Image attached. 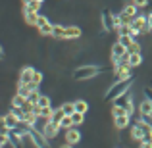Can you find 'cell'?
Segmentation results:
<instances>
[{
  "instance_id": "6da1fadb",
  "label": "cell",
  "mask_w": 152,
  "mask_h": 148,
  "mask_svg": "<svg viewBox=\"0 0 152 148\" xmlns=\"http://www.w3.org/2000/svg\"><path fill=\"white\" fill-rule=\"evenodd\" d=\"M131 85H133V81L131 79H123V81H115L112 87H108L106 90V100H115L118 96H121V94L129 93Z\"/></svg>"
},
{
  "instance_id": "7a4b0ae2",
  "label": "cell",
  "mask_w": 152,
  "mask_h": 148,
  "mask_svg": "<svg viewBox=\"0 0 152 148\" xmlns=\"http://www.w3.org/2000/svg\"><path fill=\"white\" fill-rule=\"evenodd\" d=\"M98 73H100V67L98 66H79L71 73V77H73V81H91Z\"/></svg>"
},
{
  "instance_id": "3957f363",
  "label": "cell",
  "mask_w": 152,
  "mask_h": 148,
  "mask_svg": "<svg viewBox=\"0 0 152 148\" xmlns=\"http://www.w3.org/2000/svg\"><path fill=\"white\" fill-rule=\"evenodd\" d=\"M25 137H27V139H31V142H33V144L37 146V148H50L48 139H46L45 135H42L41 131L37 129V127H29V129L25 127Z\"/></svg>"
},
{
  "instance_id": "277c9868",
  "label": "cell",
  "mask_w": 152,
  "mask_h": 148,
  "mask_svg": "<svg viewBox=\"0 0 152 148\" xmlns=\"http://www.w3.org/2000/svg\"><path fill=\"white\" fill-rule=\"evenodd\" d=\"M19 125H21V119H19L18 112H14V110L10 108V112H6V114L2 115V129H6V131H15Z\"/></svg>"
},
{
  "instance_id": "5b68a950",
  "label": "cell",
  "mask_w": 152,
  "mask_h": 148,
  "mask_svg": "<svg viewBox=\"0 0 152 148\" xmlns=\"http://www.w3.org/2000/svg\"><path fill=\"white\" fill-rule=\"evenodd\" d=\"M102 27L106 31H118V27H119V14H112V12L104 10L102 12Z\"/></svg>"
},
{
  "instance_id": "8992f818",
  "label": "cell",
  "mask_w": 152,
  "mask_h": 148,
  "mask_svg": "<svg viewBox=\"0 0 152 148\" xmlns=\"http://www.w3.org/2000/svg\"><path fill=\"white\" fill-rule=\"evenodd\" d=\"M35 67L33 66H25L21 67V71H19V77H18V85H31L33 83V77H35Z\"/></svg>"
},
{
  "instance_id": "52a82bcc",
  "label": "cell",
  "mask_w": 152,
  "mask_h": 148,
  "mask_svg": "<svg viewBox=\"0 0 152 148\" xmlns=\"http://www.w3.org/2000/svg\"><path fill=\"white\" fill-rule=\"evenodd\" d=\"M19 119H21V125L23 127H37L39 123V115L35 114V112H27V110H21L19 112Z\"/></svg>"
},
{
  "instance_id": "ba28073f",
  "label": "cell",
  "mask_w": 152,
  "mask_h": 148,
  "mask_svg": "<svg viewBox=\"0 0 152 148\" xmlns=\"http://www.w3.org/2000/svg\"><path fill=\"white\" fill-rule=\"evenodd\" d=\"M60 131H62V127H60L58 123H54V121H48V123H46V125L41 129V133L45 135V137L48 139V141H54V139L60 135Z\"/></svg>"
},
{
  "instance_id": "9c48e42d",
  "label": "cell",
  "mask_w": 152,
  "mask_h": 148,
  "mask_svg": "<svg viewBox=\"0 0 152 148\" xmlns=\"http://www.w3.org/2000/svg\"><path fill=\"white\" fill-rule=\"evenodd\" d=\"M114 69H115V79H118V81H123V79H131V69H133V67L127 63V60H123V62L119 63V66H115Z\"/></svg>"
},
{
  "instance_id": "30bf717a",
  "label": "cell",
  "mask_w": 152,
  "mask_h": 148,
  "mask_svg": "<svg viewBox=\"0 0 152 148\" xmlns=\"http://www.w3.org/2000/svg\"><path fill=\"white\" fill-rule=\"evenodd\" d=\"M64 142H67V144H79L81 142V133H79L77 127H71V129H67L66 133H64Z\"/></svg>"
},
{
  "instance_id": "8fae6325",
  "label": "cell",
  "mask_w": 152,
  "mask_h": 148,
  "mask_svg": "<svg viewBox=\"0 0 152 148\" xmlns=\"http://www.w3.org/2000/svg\"><path fill=\"white\" fill-rule=\"evenodd\" d=\"M131 27L142 35V31L148 27V17H146V15H142V14H139L137 17H133V23H131Z\"/></svg>"
},
{
  "instance_id": "7c38bea8",
  "label": "cell",
  "mask_w": 152,
  "mask_h": 148,
  "mask_svg": "<svg viewBox=\"0 0 152 148\" xmlns=\"http://www.w3.org/2000/svg\"><path fill=\"white\" fill-rule=\"evenodd\" d=\"M139 10H141V8L135 6V4L129 0L127 4H123V8H121V12H119V14L127 15V17H137V15H139Z\"/></svg>"
},
{
  "instance_id": "4fadbf2b",
  "label": "cell",
  "mask_w": 152,
  "mask_h": 148,
  "mask_svg": "<svg viewBox=\"0 0 152 148\" xmlns=\"http://www.w3.org/2000/svg\"><path fill=\"white\" fill-rule=\"evenodd\" d=\"M129 123H131V115L129 114H123V115L114 117V127L115 129H125V127H129Z\"/></svg>"
},
{
  "instance_id": "5bb4252c",
  "label": "cell",
  "mask_w": 152,
  "mask_h": 148,
  "mask_svg": "<svg viewBox=\"0 0 152 148\" xmlns=\"http://www.w3.org/2000/svg\"><path fill=\"white\" fill-rule=\"evenodd\" d=\"M139 115H152V100L145 98L139 104Z\"/></svg>"
},
{
  "instance_id": "9a60e30c",
  "label": "cell",
  "mask_w": 152,
  "mask_h": 148,
  "mask_svg": "<svg viewBox=\"0 0 152 148\" xmlns=\"http://www.w3.org/2000/svg\"><path fill=\"white\" fill-rule=\"evenodd\" d=\"M127 63H129L131 67L142 66V56H141V52H129V56H127Z\"/></svg>"
},
{
  "instance_id": "2e32d148",
  "label": "cell",
  "mask_w": 152,
  "mask_h": 148,
  "mask_svg": "<svg viewBox=\"0 0 152 148\" xmlns=\"http://www.w3.org/2000/svg\"><path fill=\"white\" fill-rule=\"evenodd\" d=\"M23 12V19H25V23L27 25H37V21H39V12H27V10H21Z\"/></svg>"
},
{
  "instance_id": "e0dca14e",
  "label": "cell",
  "mask_w": 152,
  "mask_h": 148,
  "mask_svg": "<svg viewBox=\"0 0 152 148\" xmlns=\"http://www.w3.org/2000/svg\"><path fill=\"white\" fill-rule=\"evenodd\" d=\"M25 102H27V98H23L21 94H18L15 93L14 96H12V108H14V110H23V106H25Z\"/></svg>"
},
{
  "instance_id": "ac0fdd59",
  "label": "cell",
  "mask_w": 152,
  "mask_h": 148,
  "mask_svg": "<svg viewBox=\"0 0 152 148\" xmlns=\"http://www.w3.org/2000/svg\"><path fill=\"white\" fill-rule=\"evenodd\" d=\"M37 31H39V35H42V37H52V33H54V23L46 21L45 25L37 27Z\"/></svg>"
},
{
  "instance_id": "d6986e66",
  "label": "cell",
  "mask_w": 152,
  "mask_h": 148,
  "mask_svg": "<svg viewBox=\"0 0 152 148\" xmlns=\"http://www.w3.org/2000/svg\"><path fill=\"white\" fill-rule=\"evenodd\" d=\"M118 41H119V42H121V44H123V46H125V48H129V46H131V44H133V42H135V41H137V39H135V37H133V35H118Z\"/></svg>"
},
{
  "instance_id": "ffe728a7",
  "label": "cell",
  "mask_w": 152,
  "mask_h": 148,
  "mask_svg": "<svg viewBox=\"0 0 152 148\" xmlns=\"http://www.w3.org/2000/svg\"><path fill=\"white\" fill-rule=\"evenodd\" d=\"M75 110L81 112V114H87L89 112V102L87 100H75Z\"/></svg>"
},
{
  "instance_id": "44dd1931",
  "label": "cell",
  "mask_w": 152,
  "mask_h": 148,
  "mask_svg": "<svg viewBox=\"0 0 152 148\" xmlns=\"http://www.w3.org/2000/svg\"><path fill=\"white\" fill-rule=\"evenodd\" d=\"M60 127H62L64 131H67V129H71V127H75L73 117H71V115H66V117L62 119V123H60Z\"/></svg>"
},
{
  "instance_id": "7402d4cb",
  "label": "cell",
  "mask_w": 152,
  "mask_h": 148,
  "mask_svg": "<svg viewBox=\"0 0 152 148\" xmlns=\"http://www.w3.org/2000/svg\"><path fill=\"white\" fill-rule=\"evenodd\" d=\"M37 106H39V108H48V106H52L50 96H48V94H41V98H39Z\"/></svg>"
},
{
  "instance_id": "603a6c76",
  "label": "cell",
  "mask_w": 152,
  "mask_h": 148,
  "mask_svg": "<svg viewBox=\"0 0 152 148\" xmlns=\"http://www.w3.org/2000/svg\"><path fill=\"white\" fill-rule=\"evenodd\" d=\"M62 110L66 112V115H71V114H75V102H64L62 104Z\"/></svg>"
},
{
  "instance_id": "cb8c5ba5",
  "label": "cell",
  "mask_w": 152,
  "mask_h": 148,
  "mask_svg": "<svg viewBox=\"0 0 152 148\" xmlns=\"http://www.w3.org/2000/svg\"><path fill=\"white\" fill-rule=\"evenodd\" d=\"M71 117H73V123H75V127L83 125V121H85V114H81V112H75V114H71Z\"/></svg>"
},
{
  "instance_id": "d4e9b609",
  "label": "cell",
  "mask_w": 152,
  "mask_h": 148,
  "mask_svg": "<svg viewBox=\"0 0 152 148\" xmlns=\"http://www.w3.org/2000/svg\"><path fill=\"white\" fill-rule=\"evenodd\" d=\"M123 114H129V112L121 106H114V104H112V117H118V115H123Z\"/></svg>"
},
{
  "instance_id": "484cf974",
  "label": "cell",
  "mask_w": 152,
  "mask_h": 148,
  "mask_svg": "<svg viewBox=\"0 0 152 148\" xmlns=\"http://www.w3.org/2000/svg\"><path fill=\"white\" fill-rule=\"evenodd\" d=\"M21 10H27V12H39L41 10V2H31V4H27V6H21Z\"/></svg>"
},
{
  "instance_id": "4316f807",
  "label": "cell",
  "mask_w": 152,
  "mask_h": 148,
  "mask_svg": "<svg viewBox=\"0 0 152 148\" xmlns=\"http://www.w3.org/2000/svg\"><path fill=\"white\" fill-rule=\"evenodd\" d=\"M42 79H45V75H42L41 71H35V77H33V85H35V87H41Z\"/></svg>"
},
{
  "instance_id": "83f0119b",
  "label": "cell",
  "mask_w": 152,
  "mask_h": 148,
  "mask_svg": "<svg viewBox=\"0 0 152 148\" xmlns=\"http://www.w3.org/2000/svg\"><path fill=\"white\" fill-rule=\"evenodd\" d=\"M131 2H133L135 6H139V8L142 10V8H146V6L150 4V0H131Z\"/></svg>"
},
{
  "instance_id": "f1b7e54d",
  "label": "cell",
  "mask_w": 152,
  "mask_h": 148,
  "mask_svg": "<svg viewBox=\"0 0 152 148\" xmlns=\"http://www.w3.org/2000/svg\"><path fill=\"white\" fill-rule=\"evenodd\" d=\"M127 50H129V52H141V50H142V46H141V42L135 41V42H133V44H131Z\"/></svg>"
},
{
  "instance_id": "f546056e",
  "label": "cell",
  "mask_w": 152,
  "mask_h": 148,
  "mask_svg": "<svg viewBox=\"0 0 152 148\" xmlns=\"http://www.w3.org/2000/svg\"><path fill=\"white\" fill-rule=\"evenodd\" d=\"M139 148H152V139H145L139 142Z\"/></svg>"
},
{
  "instance_id": "4dcf8cb0",
  "label": "cell",
  "mask_w": 152,
  "mask_h": 148,
  "mask_svg": "<svg viewBox=\"0 0 152 148\" xmlns=\"http://www.w3.org/2000/svg\"><path fill=\"white\" fill-rule=\"evenodd\" d=\"M46 21H50V19L46 17V15H39V21H37V25H35V27H41V25H45Z\"/></svg>"
},
{
  "instance_id": "1f68e13d",
  "label": "cell",
  "mask_w": 152,
  "mask_h": 148,
  "mask_svg": "<svg viewBox=\"0 0 152 148\" xmlns=\"http://www.w3.org/2000/svg\"><path fill=\"white\" fill-rule=\"evenodd\" d=\"M146 17H148V27L152 29V12H150V14H146Z\"/></svg>"
},
{
  "instance_id": "d6a6232c",
  "label": "cell",
  "mask_w": 152,
  "mask_h": 148,
  "mask_svg": "<svg viewBox=\"0 0 152 148\" xmlns=\"http://www.w3.org/2000/svg\"><path fill=\"white\" fill-rule=\"evenodd\" d=\"M60 148H73V144H67V142H64V144H60Z\"/></svg>"
},
{
  "instance_id": "836d02e7",
  "label": "cell",
  "mask_w": 152,
  "mask_h": 148,
  "mask_svg": "<svg viewBox=\"0 0 152 148\" xmlns=\"http://www.w3.org/2000/svg\"><path fill=\"white\" fill-rule=\"evenodd\" d=\"M31 2H35V0H21V6H27V4H31Z\"/></svg>"
},
{
  "instance_id": "e575fe53",
  "label": "cell",
  "mask_w": 152,
  "mask_h": 148,
  "mask_svg": "<svg viewBox=\"0 0 152 148\" xmlns=\"http://www.w3.org/2000/svg\"><path fill=\"white\" fill-rule=\"evenodd\" d=\"M37 2H41V4H42V2H45V0H37Z\"/></svg>"
}]
</instances>
